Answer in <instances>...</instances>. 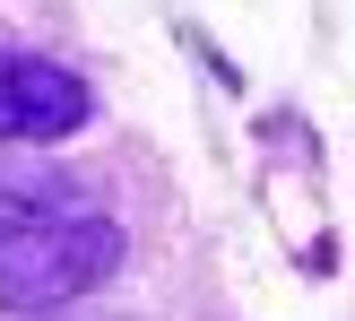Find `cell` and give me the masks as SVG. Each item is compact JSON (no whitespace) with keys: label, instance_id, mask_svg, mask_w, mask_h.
Wrapping results in <instances>:
<instances>
[{"label":"cell","instance_id":"cell-1","mask_svg":"<svg viewBox=\"0 0 355 321\" xmlns=\"http://www.w3.org/2000/svg\"><path fill=\"white\" fill-rule=\"evenodd\" d=\"M121 270V226L104 217H69V226H35V235L0 243V313H52L69 295H96Z\"/></svg>","mask_w":355,"mask_h":321},{"label":"cell","instance_id":"cell-2","mask_svg":"<svg viewBox=\"0 0 355 321\" xmlns=\"http://www.w3.org/2000/svg\"><path fill=\"white\" fill-rule=\"evenodd\" d=\"M87 122V79L44 52H0V148H44Z\"/></svg>","mask_w":355,"mask_h":321},{"label":"cell","instance_id":"cell-3","mask_svg":"<svg viewBox=\"0 0 355 321\" xmlns=\"http://www.w3.org/2000/svg\"><path fill=\"white\" fill-rule=\"evenodd\" d=\"M69 217H96L69 174H52V165H0V243L35 235V226H69Z\"/></svg>","mask_w":355,"mask_h":321}]
</instances>
